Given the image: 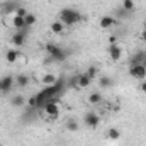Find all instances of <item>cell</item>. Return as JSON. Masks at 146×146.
Listing matches in <instances>:
<instances>
[{"instance_id": "1", "label": "cell", "mask_w": 146, "mask_h": 146, "mask_svg": "<svg viewBox=\"0 0 146 146\" xmlns=\"http://www.w3.org/2000/svg\"><path fill=\"white\" fill-rule=\"evenodd\" d=\"M58 21L60 22H63L65 24V27L66 26H75V24H78L80 21H83V15L78 12V10H75V9H63V10H60V14H58Z\"/></svg>"}, {"instance_id": "2", "label": "cell", "mask_w": 146, "mask_h": 146, "mask_svg": "<svg viewBox=\"0 0 146 146\" xmlns=\"http://www.w3.org/2000/svg\"><path fill=\"white\" fill-rule=\"evenodd\" d=\"M83 122H85V126H87V127L95 129V127L100 124V115H99L97 112H87V114H85V117H83Z\"/></svg>"}, {"instance_id": "3", "label": "cell", "mask_w": 146, "mask_h": 146, "mask_svg": "<svg viewBox=\"0 0 146 146\" xmlns=\"http://www.w3.org/2000/svg\"><path fill=\"white\" fill-rule=\"evenodd\" d=\"M129 75L136 80H145L146 78V66L145 65H131L129 66Z\"/></svg>"}, {"instance_id": "4", "label": "cell", "mask_w": 146, "mask_h": 146, "mask_svg": "<svg viewBox=\"0 0 146 146\" xmlns=\"http://www.w3.org/2000/svg\"><path fill=\"white\" fill-rule=\"evenodd\" d=\"M14 85H15L14 76L7 75V76H3V78L0 80V92H2V94H9V92L14 88Z\"/></svg>"}, {"instance_id": "5", "label": "cell", "mask_w": 146, "mask_h": 146, "mask_svg": "<svg viewBox=\"0 0 146 146\" xmlns=\"http://www.w3.org/2000/svg\"><path fill=\"white\" fill-rule=\"evenodd\" d=\"M42 110H44L48 115H51V117H56V115L60 114V104H58V102H54V100H48Z\"/></svg>"}, {"instance_id": "6", "label": "cell", "mask_w": 146, "mask_h": 146, "mask_svg": "<svg viewBox=\"0 0 146 146\" xmlns=\"http://www.w3.org/2000/svg\"><path fill=\"white\" fill-rule=\"evenodd\" d=\"M66 56H68V53L60 46V49H58L54 54H49L46 61H48V63H51V61H58V63H61V61H65V60H66Z\"/></svg>"}, {"instance_id": "7", "label": "cell", "mask_w": 146, "mask_h": 146, "mask_svg": "<svg viewBox=\"0 0 146 146\" xmlns=\"http://www.w3.org/2000/svg\"><path fill=\"white\" fill-rule=\"evenodd\" d=\"M107 53H109V56H110L112 61H119L121 56H122V49H121V46H117V44H109Z\"/></svg>"}, {"instance_id": "8", "label": "cell", "mask_w": 146, "mask_h": 146, "mask_svg": "<svg viewBox=\"0 0 146 146\" xmlns=\"http://www.w3.org/2000/svg\"><path fill=\"white\" fill-rule=\"evenodd\" d=\"M115 24H117V19L114 15H104V17H100V22H99L100 29H110Z\"/></svg>"}, {"instance_id": "9", "label": "cell", "mask_w": 146, "mask_h": 146, "mask_svg": "<svg viewBox=\"0 0 146 146\" xmlns=\"http://www.w3.org/2000/svg\"><path fill=\"white\" fill-rule=\"evenodd\" d=\"M90 83H92V80L85 73L78 75V78H76V88H87V87H90Z\"/></svg>"}, {"instance_id": "10", "label": "cell", "mask_w": 146, "mask_h": 146, "mask_svg": "<svg viewBox=\"0 0 146 146\" xmlns=\"http://www.w3.org/2000/svg\"><path fill=\"white\" fill-rule=\"evenodd\" d=\"M26 34H22V33H17V31H15V33H14V36L10 37V41H12V44H14V46H24V44H26Z\"/></svg>"}, {"instance_id": "11", "label": "cell", "mask_w": 146, "mask_h": 146, "mask_svg": "<svg viewBox=\"0 0 146 146\" xmlns=\"http://www.w3.org/2000/svg\"><path fill=\"white\" fill-rule=\"evenodd\" d=\"M17 60H19V51H17V49H7V53H5V61H7L9 65H14Z\"/></svg>"}, {"instance_id": "12", "label": "cell", "mask_w": 146, "mask_h": 146, "mask_svg": "<svg viewBox=\"0 0 146 146\" xmlns=\"http://www.w3.org/2000/svg\"><path fill=\"white\" fill-rule=\"evenodd\" d=\"M145 60H146V53L138 51V53H134V54L131 56L129 63H131V65H143V61H145Z\"/></svg>"}, {"instance_id": "13", "label": "cell", "mask_w": 146, "mask_h": 146, "mask_svg": "<svg viewBox=\"0 0 146 146\" xmlns=\"http://www.w3.org/2000/svg\"><path fill=\"white\" fill-rule=\"evenodd\" d=\"M12 26L15 27V31H22V29H26V27H27V26H26L24 17H19V15H15V17L12 19Z\"/></svg>"}, {"instance_id": "14", "label": "cell", "mask_w": 146, "mask_h": 146, "mask_svg": "<svg viewBox=\"0 0 146 146\" xmlns=\"http://www.w3.org/2000/svg\"><path fill=\"white\" fill-rule=\"evenodd\" d=\"M29 82H31L29 76H27V75H22V73L17 75V78H15V83H17V87H21V88H26V87L29 85Z\"/></svg>"}, {"instance_id": "15", "label": "cell", "mask_w": 146, "mask_h": 146, "mask_svg": "<svg viewBox=\"0 0 146 146\" xmlns=\"http://www.w3.org/2000/svg\"><path fill=\"white\" fill-rule=\"evenodd\" d=\"M87 100H88V104H92V106H97V104H100L104 99H102V95H100L99 92H92V94L88 95V99H87Z\"/></svg>"}, {"instance_id": "16", "label": "cell", "mask_w": 146, "mask_h": 146, "mask_svg": "<svg viewBox=\"0 0 146 146\" xmlns=\"http://www.w3.org/2000/svg\"><path fill=\"white\" fill-rule=\"evenodd\" d=\"M10 104H12L14 107H22V106L27 104V99H26L24 95H15V97L10 100Z\"/></svg>"}, {"instance_id": "17", "label": "cell", "mask_w": 146, "mask_h": 146, "mask_svg": "<svg viewBox=\"0 0 146 146\" xmlns=\"http://www.w3.org/2000/svg\"><path fill=\"white\" fill-rule=\"evenodd\" d=\"M63 31H65V24H63V22H60V21L51 22V33H54V34H61Z\"/></svg>"}, {"instance_id": "18", "label": "cell", "mask_w": 146, "mask_h": 146, "mask_svg": "<svg viewBox=\"0 0 146 146\" xmlns=\"http://www.w3.org/2000/svg\"><path fill=\"white\" fill-rule=\"evenodd\" d=\"M107 138H109L110 141H117V139L121 138V131H119L117 127H109V131H107Z\"/></svg>"}, {"instance_id": "19", "label": "cell", "mask_w": 146, "mask_h": 146, "mask_svg": "<svg viewBox=\"0 0 146 146\" xmlns=\"http://www.w3.org/2000/svg\"><path fill=\"white\" fill-rule=\"evenodd\" d=\"M17 7H21V5H17L15 2H12V0H9V2H5V3H3V7H2V10H3L5 14H9V12H12V10H17Z\"/></svg>"}, {"instance_id": "20", "label": "cell", "mask_w": 146, "mask_h": 146, "mask_svg": "<svg viewBox=\"0 0 146 146\" xmlns=\"http://www.w3.org/2000/svg\"><path fill=\"white\" fill-rule=\"evenodd\" d=\"M126 12H133L136 9V2L134 0H122V5H121Z\"/></svg>"}, {"instance_id": "21", "label": "cell", "mask_w": 146, "mask_h": 146, "mask_svg": "<svg viewBox=\"0 0 146 146\" xmlns=\"http://www.w3.org/2000/svg\"><path fill=\"white\" fill-rule=\"evenodd\" d=\"M85 75H87V76H88L90 80H94V78H97V75H99V68H97L95 65H90V66L87 68Z\"/></svg>"}, {"instance_id": "22", "label": "cell", "mask_w": 146, "mask_h": 146, "mask_svg": "<svg viewBox=\"0 0 146 146\" xmlns=\"http://www.w3.org/2000/svg\"><path fill=\"white\" fill-rule=\"evenodd\" d=\"M54 82H56V76H54L53 73H46V75L42 76V83H44L46 87H49V85H54Z\"/></svg>"}, {"instance_id": "23", "label": "cell", "mask_w": 146, "mask_h": 146, "mask_svg": "<svg viewBox=\"0 0 146 146\" xmlns=\"http://www.w3.org/2000/svg\"><path fill=\"white\" fill-rule=\"evenodd\" d=\"M24 21H26V26H27V27H33V26L37 22V17L34 15V14H29V12H27V15L24 17Z\"/></svg>"}, {"instance_id": "24", "label": "cell", "mask_w": 146, "mask_h": 146, "mask_svg": "<svg viewBox=\"0 0 146 146\" xmlns=\"http://www.w3.org/2000/svg\"><path fill=\"white\" fill-rule=\"evenodd\" d=\"M99 87L109 88V87H112V80H110L109 76H100V78H99Z\"/></svg>"}, {"instance_id": "25", "label": "cell", "mask_w": 146, "mask_h": 146, "mask_svg": "<svg viewBox=\"0 0 146 146\" xmlns=\"http://www.w3.org/2000/svg\"><path fill=\"white\" fill-rule=\"evenodd\" d=\"M46 51H48V54H54L58 49H60V46L58 44H54V42H46Z\"/></svg>"}, {"instance_id": "26", "label": "cell", "mask_w": 146, "mask_h": 146, "mask_svg": "<svg viewBox=\"0 0 146 146\" xmlns=\"http://www.w3.org/2000/svg\"><path fill=\"white\" fill-rule=\"evenodd\" d=\"M66 129L68 131H78V122L73 121V119H68L66 121Z\"/></svg>"}, {"instance_id": "27", "label": "cell", "mask_w": 146, "mask_h": 146, "mask_svg": "<svg viewBox=\"0 0 146 146\" xmlns=\"http://www.w3.org/2000/svg\"><path fill=\"white\" fill-rule=\"evenodd\" d=\"M27 106H29L31 109L37 107V97H36V95H33V97H29V99H27Z\"/></svg>"}, {"instance_id": "28", "label": "cell", "mask_w": 146, "mask_h": 146, "mask_svg": "<svg viewBox=\"0 0 146 146\" xmlns=\"http://www.w3.org/2000/svg\"><path fill=\"white\" fill-rule=\"evenodd\" d=\"M15 15H19V17H26V15H27V12H26V9H24V7H17Z\"/></svg>"}, {"instance_id": "29", "label": "cell", "mask_w": 146, "mask_h": 146, "mask_svg": "<svg viewBox=\"0 0 146 146\" xmlns=\"http://www.w3.org/2000/svg\"><path fill=\"white\" fill-rule=\"evenodd\" d=\"M139 90H141V92H145V94H146V80H143V82L139 83Z\"/></svg>"}, {"instance_id": "30", "label": "cell", "mask_w": 146, "mask_h": 146, "mask_svg": "<svg viewBox=\"0 0 146 146\" xmlns=\"http://www.w3.org/2000/svg\"><path fill=\"white\" fill-rule=\"evenodd\" d=\"M109 42L110 44H117V37L115 36H109Z\"/></svg>"}, {"instance_id": "31", "label": "cell", "mask_w": 146, "mask_h": 146, "mask_svg": "<svg viewBox=\"0 0 146 146\" xmlns=\"http://www.w3.org/2000/svg\"><path fill=\"white\" fill-rule=\"evenodd\" d=\"M141 39H143V41H146V21H145V31L141 33Z\"/></svg>"}, {"instance_id": "32", "label": "cell", "mask_w": 146, "mask_h": 146, "mask_svg": "<svg viewBox=\"0 0 146 146\" xmlns=\"http://www.w3.org/2000/svg\"><path fill=\"white\" fill-rule=\"evenodd\" d=\"M0 146H3V145H2V141H0Z\"/></svg>"}]
</instances>
